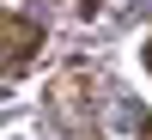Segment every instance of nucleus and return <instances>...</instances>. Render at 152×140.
<instances>
[{"label": "nucleus", "mask_w": 152, "mask_h": 140, "mask_svg": "<svg viewBox=\"0 0 152 140\" xmlns=\"http://www.w3.org/2000/svg\"><path fill=\"white\" fill-rule=\"evenodd\" d=\"M37 49H43V24L24 12H0V73H24Z\"/></svg>", "instance_id": "1"}, {"label": "nucleus", "mask_w": 152, "mask_h": 140, "mask_svg": "<svg viewBox=\"0 0 152 140\" xmlns=\"http://www.w3.org/2000/svg\"><path fill=\"white\" fill-rule=\"evenodd\" d=\"M73 12H79V18H91V12H97V0H73Z\"/></svg>", "instance_id": "2"}, {"label": "nucleus", "mask_w": 152, "mask_h": 140, "mask_svg": "<svg viewBox=\"0 0 152 140\" xmlns=\"http://www.w3.org/2000/svg\"><path fill=\"white\" fill-rule=\"evenodd\" d=\"M140 140H152V116H140Z\"/></svg>", "instance_id": "3"}, {"label": "nucleus", "mask_w": 152, "mask_h": 140, "mask_svg": "<svg viewBox=\"0 0 152 140\" xmlns=\"http://www.w3.org/2000/svg\"><path fill=\"white\" fill-rule=\"evenodd\" d=\"M146 73H152V43H146Z\"/></svg>", "instance_id": "4"}]
</instances>
